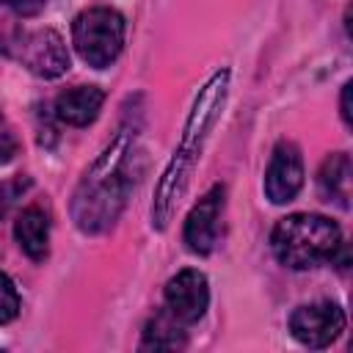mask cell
Returning <instances> with one entry per match:
<instances>
[{"mask_svg":"<svg viewBox=\"0 0 353 353\" xmlns=\"http://www.w3.org/2000/svg\"><path fill=\"white\" fill-rule=\"evenodd\" d=\"M132 149H135V132L119 130V135L102 149V154L83 174L72 199V218L80 232L85 234L105 232L124 210V201L135 182L130 171Z\"/></svg>","mask_w":353,"mask_h":353,"instance_id":"obj_1","label":"cell"},{"mask_svg":"<svg viewBox=\"0 0 353 353\" xmlns=\"http://www.w3.org/2000/svg\"><path fill=\"white\" fill-rule=\"evenodd\" d=\"M226 88H229V72L221 69L210 77V83L199 91L190 113H188V121H185V130H182V141L179 146L174 149L160 182H157V190H154V201H152V226L154 229H165L168 221H171V212L201 157V146L223 108V99H226Z\"/></svg>","mask_w":353,"mask_h":353,"instance_id":"obj_2","label":"cell"},{"mask_svg":"<svg viewBox=\"0 0 353 353\" xmlns=\"http://www.w3.org/2000/svg\"><path fill=\"white\" fill-rule=\"evenodd\" d=\"M270 245L281 265L292 270H306L325 259H334L336 248L342 245V234L339 226L325 215L295 212L276 223Z\"/></svg>","mask_w":353,"mask_h":353,"instance_id":"obj_3","label":"cell"},{"mask_svg":"<svg viewBox=\"0 0 353 353\" xmlns=\"http://www.w3.org/2000/svg\"><path fill=\"white\" fill-rule=\"evenodd\" d=\"M72 41H74L77 55L88 66L105 69L119 58L124 47V17L105 6L88 8L77 14L72 25Z\"/></svg>","mask_w":353,"mask_h":353,"instance_id":"obj_4","label":"cell"},{"mask_svg":"<svg viewBox=\"0 0 353 353\" xmlns=\"http://www.w3.org/2000/svg\"><path fill=\"white\" fill-rule=\"evenodd\" d=\"M345 328V312L331 301L303 303L290 314L292 336L306 347H325L331 345Z\"/></svg>","mask_w":353,"mask_h":353,"instance_id":"obj_5","label":"cell"},{"mask_svg":"<svg viewBox=\"0 0 353 353\" xmlns=\"http://www.w3.org/2000/svg\"><path fill=\"white\" fill-rule=\"evenodd\" d=\"M17 58L39 77L44 80H52V77H61L66 69H69V52H66V44L63 39L44 28V30H30V33H22V39L17 41Z\"/></svg>","mask_w":353,"mask_h":353,"instance_id":"obj_6","label":"cell"},{"mask_svg":"<svg viewBox=\"0 0 353 353\" xmlns=\"http://www.w3.org/2000/svg\"><path fill=\"white\" fill-rule=\"evenodd\" d=\"M303 185V160L301 149L292 141L276 143L268 171H265V193L273 204H287L298 196Z\"/></svg>","mask_w":353,"mask_h":353,"instance_id":"obj_7","label":"cell"},{"mask_svg":"<svg viewBox=\"0 0 353 353\" xmlns=\"http://www.w3.org/2000/svg\"><path fill=\"white\" fill-rule=\"evenodd\" d=\"M210 303L207 276L201 270L185 268L165 284V306L179 323H196Z\"/></svg>","mask_w":353,"mask_h":353,"instance_id":"obj_8","label":"cell"},{"mask_svg":"<svg viewBox=\"0 0 353 353\" xmlns=\"http://www.w3.org/2000/svg\"><path fill=\"white\" fill-rule=\"evenodd\" d=\"M221 212H223V188L215 185L199 199V204L188 212L185 221V243L193 254H210L215 248Z\"/></svg>","mask_w":353,"mask_h":353,"instance_id":"obj_9","label":"cell"},{"mask_svg":"<svg viewBox=\"0 0 353 353\" xmlns=\"http://www.w3.org/2000/svg\"><path fill=\"white\" fill-rule=\"evenodd\" d=\"M102 102H105V91L102 88H97V85H77V88H69V91L58 94L55 116L63 124L85 127V124H91L99 116Z\"/></svg>","mask_w":353,"mask_h":353,"instance_id":"obj_10","label":"cell"},{"mask_svg":"<svg viewBox=\"0 0 353 353\" xmlns=\"http://www.w3.org/2000/svg\"><path fill=\"white\" fill-rule=\"evenodd\" d=\"M353 174V165H350V157L345 152H336L331 157L323 160L320 165V174H317V190L325 201H334L336 207L347 210V199H350V176Z\"/></svg>","mask_w":353,"mask_h":353,"instance_id":"obj_11","label":"cell"},{"mask_svg":"<svg viewBox=\"0 0 353 353\" xmlns=\"http://www.w3.org/2000/svg\"><path fill=\"white\" fill-rule=\"evenodd\" d=\"M14 237L19 248L30 259H44L47 256V243H50V218L41 207H25L19 218L14 221Z\"/></svg>","mask_w":353,"mask_h":353,"instance_id":"obj_12","label":"cell"},{"mask_svg":"<svg viewBox=\"0 0 353 353\" xmlns=\"http://www.w3.org/2000/svg\"><path fill=\"white\" fill-rule=\"evenodd\" d=\"M185 345V334L174 314H157L143 331V350H174Z\"/></svg>","mask_w":353,"mask_h":353,"instance_id":"obj_13","label":"cell"},{"mask_svg":"<svg viewBox=\"0 0 353 353\" xmlns=\"http://www.w3.org/2000/svg\"><path fill=\"white\" fill-rule=\"evenodd\" d=\"M19 314V292L14 281L0 270V325L11 323Z\"/></svg>","mask_w":353,"mask_h":353,"instance_id":"obj_14","label":"cell"},{"mask_svg":"<svg viewBox=\"0 0 353 353\" xmlns=\"http://www.w3.org/2000/svg\"><path fill=\"white\" fill-rule=\"evenodd\" d=\"M0 3L6 8H11L14 14H19V17H33V14H39L44 8L47 0H0Z\"/></svg>","mask_w":353,"mask_h":353,"instance_id":"obj_15","label":"cell"},{"mask_svg":"<svg viewBox=\"0 0 353 353\" xmlns=\"http://www.w3.org/2000/svg\"><path fill=\"white\" fill-rule=\"evenodd\" d=\"M17 154V138L8 130H0V163H8Z\"/></svg>","mask_w":353,"mask_h":353,"instance_id":"obj_16","label":"cell"},{"mask_svg":"<svg viewBox=\"0 0 353 353\" xmlns=\"http://www.w3.org/2000/svg\"><path fill=\"white\" fill-rule=\"evenodd\" d=\"M342 119L345 124H350V83H345L342 88Z\"/></svg>","mask_w":353,"mask_h":353,"instance_id":"obj_17","label":"cell"}]
</instances>
